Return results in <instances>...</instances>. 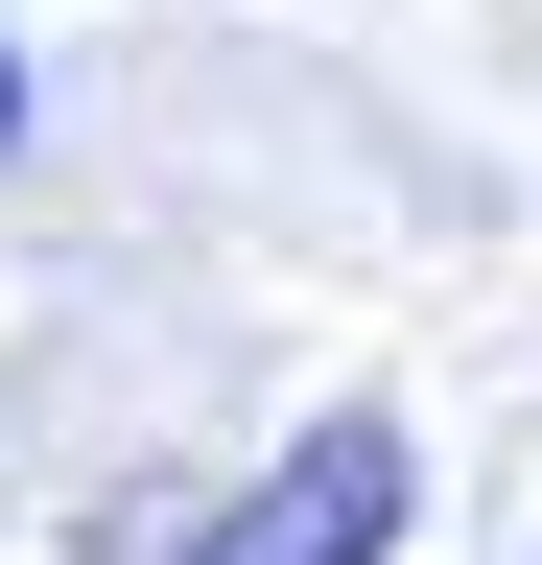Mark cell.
<instances>
[{"mask_svg": "<svg viewBox=\"0 0 542 565\" xmlns=\"http://www.w3.org/2000/svg\"><path fill=\"white\" fill-rule=\"evenodd\" d=\"M378 542H401V424H307V448L259 471L213 542H166V565H378Z\"/></svg>", "mask_w": 542, "mask_h": 565, "instance_id": "1", "label": "cell"}, {"mask_svg": "<svg viewBox=\"0 0 542 565\" xmlns=\"http://www.w3.org/2000/svg\"><path fill=\"white\" fill-rule=\"evenodd\" d=\"M0 141H24V71H0Z\"/></svg>", "mask_w": 542, "mask_h": 565, "instance_id": "2", "label": "cell"}]
</instances>
